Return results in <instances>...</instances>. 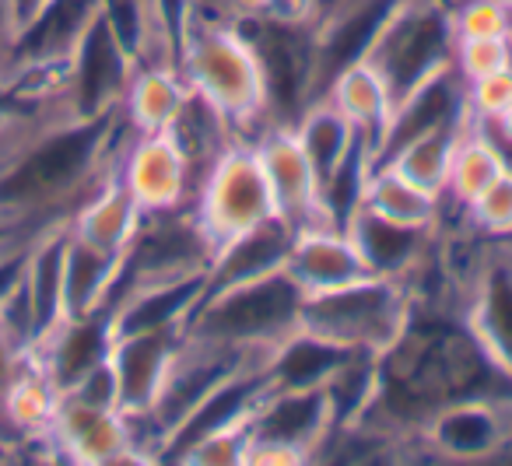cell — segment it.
<instances>
[{
    "instance_id": "1",
    "label": "cell",
    "mask_w": 512,
    "mask_h": 466,
    "mask_svg": "<svg viewBox=\"0 0 512 466\" xmlns=\"http://www.w3.org/2000/svg\"><path fill=\"white\" fill-rule=\"evenodd\" d=\"M179 74L190 92L207 99L228 123L239 141H256L267 127V88L264 67L253 43L235 22H214L190 15L179 29Z\"/></svg>"
},
{
    "instance_id": "2",
    "label": "cell",
    "mask_w": 512,
    "mask_h": 466,
    "mask_svg": "<svg viewBox=\"0 0 512 466\" xmlns=\"http://www.w3.org/2000/svg\"><path fill=\"white\" fill-rule=\"evenodd\" d=\"M302 298L306 295L288 277V270L207 288L193 316L186 319V337L271 358L274 347L299 330Z\"/></svg>"
},
{
    "instance_id": "3",
    "label": "cell",
    "mask_w": 512,
    "mask_h": 466,
    "mask_svg": "<svg viewBox=\"0 0 512 466\" xmlns=\"http://www.w3.org/2000/svg\"><path fill=\"white\" fill-rule=\"evenodd\" d=\"M414 316V298L407 284L393 277L369 274L355 284L302 298L299 326L344 351H362L383 358L407 333Z\"/></svg>"
},
{
    "instance_id": "4",
    "label": "cell",
    "mask_w": 512,
    "mask_h": 466,
    "mask_svg": "<svg viewBox=\"0 0 512 466\" xmlns=\"http://www.w3.org/2000/svg\"><path fill=\"white\" fill-rule=\"evenodd\" d=\"M190 207L207 239L214 242V249L235 239L239 232H249V228L278 218V204H274L264 162L256 155V144H228L204 172Z\"/></svg>"
},
{
    "instance_id": "5",
    "label": "cell",
    "mask_w": 512,
    "mask_h": 466,
    "mask_svg": "<svg viewBox=\"0 0 512 466\" xmlns=\"http://www.w3.org/2000/svg\"><path fill=\"white\" fill-rule=\"evenodd\" d=\"M449 53L453 29L446 0H397L365 60L383 74L393 102H400L428 74L446 67Z\"/></svg>"
},
{
    "instance_id": "6",
    "label": "cell",
    "mask_w": 512,
    "mask_h": 466,
    "mask_svg": "<svg viewBox=\"0 0 512 466\" xmlns=\"http://www.w3.org/2000/svg\"><path fill=\"white\" fill-rule=\"evenodd\" d=\"M418 449L446 463H484L512 456V389L509 393L456 396L425 421Z\"/></svg>"
},
{
    "instance_id": "7",
    "label": "cell",
    "mask_w": 512,
    "mask_h": 466,
    "mask_svg": "<svg viewBox=\"0 0 512 466\" xmlns=\"http://www.w3.org/2000/svg\"><path fill=\"white\" fill-rule=\"evenodd\" d=\"M46 449L81 466L144 463L127 410L95 407V403H85L71 393H60L57 414L46 431Z\"/></svg>"
},
{
    "instance_id": "8",
    "label": "cell",
    "mask_w": 512,
    "mask_h": 466,
    "mask_svg": "<svg viewBox=\"0 0 512 466\" xmlns=\"http://www.w3.org/2000/svg\"><path fill=\"white\" fill-rule=\"evenodd\" d=\"M116 179L130 190L144 214L190 207L197 193V176L169 130L158 134H130L116 158Z\"/></svg>"
},
{
    "instance_id": "9",
    "label": "cell",
    "mask_w": 512,
    "mask_h": 466,
    "mask_svg": "<svg viewBox=\"0 0 512 466\" xmlns=\"http://www.w3.org/2000/svg\"><path fill=\"white\" fill-rule=\"evenodd\" d=\"M463 323L491 365L512 382V239H488V253L463 295Z\"/></svg>"
},
{
    "instance_id": "10",
    "label": "cell",
    "mask_w": 512,
    "mask_h": 466,
    "mask_svg": "<svg viewBox=\"0 0 512 466\" xmlns=\"http://www.w3.org/2000/svg\"><path fill=\"white\" fill-rule=\"evenodd\" d=\"M253 144H256L260 162H264L267 183H271L274 204H278V218L288 221L295 232H302V228L334 225L327 207H323L320 176H316L309 155L302 151L295 130L292 127H267Z\"/></svg>"
},
{
    "instance_id": "11",
    "label": "cell",
    "mask_w": 512,
    "mask_h": 466,
    "mask_svg": "<svg viewBox=\"0 0 512 466\" xmlns=\"http://www.w3.org/2000/svg\"><path fill=\"white\" fill-rule=\"evenodd\" d=\"M249 442H278L288 449H299L309 463L320 459L334 431V414L323 389H271L256 400L253 414L246 421Z\"/></svg>"
},
{
    "instance_id": "12",
    "label": "cell",
    "mask_w": 512,
    "mask_h": 466,
    "mask_svg": "<svg viewBox=\"0 0 512 466\" xmlns=\"http://www.w3.org/2000/svg\"><path fill=\"white\" fill-rule=\"evenodd\" d=\"M467 85L460 81V74L453 71V64L439 67L435 74H428L421 85H414L400 102H393V113L386 120L383 134H379L376 148H372V165L386 162L397 148H404L407 141L428 134L435 127H453V123H470L467 116Z\"/></svg>"
},
{
    "instance_id": "13",
    "label": "cell",
    "mask_w": 512,
    "mask_h": 466,
    "mask_svg": "<svg viewBox=\"0 0 512 466\" xmlns=\"http://www.w3.org/2000/svg\"><path fill=\"white\" fill-rule=\"evenodd\" d=\"M186 326H162V330H137V333H116L109 347V365L120 389V410L141 414L151 407L183 344Z\"/></svg>"
},
{
    "instance_id": "14",
    "label": "cell",
    "mask_w": 512,
    "mask_h": 466,
    "mask_svg": "<svg viewBox=\"0 0 512 466\" xmlns=\"http://www.w3.org/2000/svg\"><path fill=\"white\" fill-rule=\"evenodd\" d=\"M285 270L302 288V295L334 291L372 274L362 249H358V242L351 239V232L337 225H320V228H302V232H295Z\"/></svg>"
},
{
    "instance_id": "15",
    "label": "cell",
    "mask_w": 512,
    "mask_h": 466,
    "mask_svg": "<svg viewBox=\"0 0 512 466\" xmlns=\"http://www.w3.org/2000/svg\"><path fill=\"white\" fill-rule=\"evenodd\" d=\"M344 228L358 242L372 274L393 277L400 284H411L432 263L435 235H439V228L435 232H428V228H400L393 221L369 214L365 207H355V214H351Z\"/></svg>"
},
{
    "instance_id": "16",
    "label": "cell",
    "mask_w": 512,
    "mask_h": 466,
    "mask_svg": "<svg viewBox=\"0 0 512 466\" xmlns=\"http://www.w3.org/2000/svg\"><path fill=\"white\" fill-rule=\"evenodd\" d=\"M292 239L295 228L281 218H271L221 242L211 256V267H207V288H225V284L253 281V277L285 270Z\"/></svg>"
},
{
    "instance_id": "17",
    "label": "cell",
    "mask_w": 512,
    "mask_h": 466,
    "mask_svg": "<svg viewBox=\"0 0 512 466\" xmlns=\"http://www.w3.org/2000/svg\"><path fill=\"white\" fill-rule=\"evenodd\" d=\"M141 221H144L141 204L130 197V190L113 172L106 183L95 186V190L74 207V214L67 218V232H71L74 239L88 242V246L123 256L130 249V242H134Z\"/></svg>"
},
{
    "instance_id": "18",
    "label": "cell",
    "mask_w": 512,
    "mask_h": 466,
    "mask_svg": "<svg viewBox=\"0 0 512 466\" xmlns=\"http://www.w3.org/2000/svg\"><path fill=\"white\" fill-rule=\"evenodd\" d=\"M292 130L299 137L302 151L309 155V162H313L320 186H327L355 158H369V144L358 134V127L323 95L302 109V116L292 123Z\"/></svg>"
},
{
    "instance_id": "19",
    "label": "cell",
    "mask_w": 512,
    "mask_h": 466,
    "mask_svg": "<svg viewBox=\"0 0 512 466\" xmlns=\"http://www.w3.org/2000/svg\"><path fill=\"white\" fill-rule=\"evenodd\" d=\"M358 207H365L369 214L393 221L400 228H428V232H435L442 225V193L425 190V186L407 179L393 165H372L362 183Z\"/></svg>"
},
{
    "instance_id": "20",
    "label": "cell",
    "mask_w": 512,
    "mask_h": 466,
    "mask_svg": "<svg viewBox=\"0 0 512 466\" xmlns=\"http://www.w3.org/2000/svg\"><path fill=\"white\" fill-rule=\"evenodd\" d=\"M186 99H190V85L179 67H134L123 88L120 116L134 134H158V130H172Z\"/></svg>"
},
{
    "instance_id": "21",
    "label": "cell",
    "mask_w": 512,
    "mask_h": 466,
    "mask_svg": "<svg viewBox=\"0 0 512 466\" xmlns=\"http://www.w3.org/2000/svg\"><path fill=\"white\" fill-rule=\"evenodd\" d=\"M123 256L95 249L67 232L64 246V316H92L113 305Z\"/></svg>"
},
{
    "instance_id": "22",
    "label": "cell",
    "mask_w": 512,
    "mask_h": 466,
    "mask_svg": "<svg viewBox=\"0 0 512 466\" xmlns=\"http://www.w3.org/2000/svg\"><path fill=\"white\" fill-rule=\"evenodd\" d=\"M57 403L60 386L43 368V361L29 354L22 372L11 379L8 393L0 396V428L25 438V442L46 445V431H50L53 414H57Z\"/></svg>"
},
{
    "instance_id": "23",
    "label": "cell",
    "mask_w": 512,
    "mask_h": 466,
    "mask_svg": "<svg viewBox=\"0 0 512 466\" xmlns=\"http://www.w3.org/2000/svg\"><path fill=\"white\" fill-rule=\"evenodd\" d=\"M323 99H330L351 123L358 127V134L369 144V158L376 148L379 134H383L386 120L393 113V95L390 85L383 81V74L369 64V60H355L341 74H334V81L327 85Z\"/></svg>"
},
{
    "instance_id": "24",
    "label": "cell",
    "mask_w": 512,
    "mask_h": 466,
    "mask_svg": "<svg viewBox=\"0 0 512 466\" xmlns=\"http://www.w3.org/2000/svg\"><path fill=\"white\" fill-rule=\"evenodd\" d=\"M351 351L330 344V340L316 337L309 330H295L274 347L271 361H267V386L271 389H323V382L337 372Z\"/></svg>"
},
{
    "instance_id": "25",
    "label": "cell",
    "mask_w": 512,
    "mask_h": 466,
    "mask_svg": "<svg viewBox=\"0 0 512 466\" xmlns=\"http://www.w3.org/2000/svg\"><path fill=\"white\" fill-rule=\"evenodd\" d=\"M467 127H470V123H453V127L428 130V134L407 141L404 148H397L390 158H386V162H379V165H393V169L404 172V176L414 179L418 186L442 193V190H446L449 165H453L456 144H460V137L467 134Z\"/></svg>"
},
{
    "instance_id": "26",
    "label": "cell",
    "mask_w": 512,
    "mask_h": 466,
    "mask_svg": "<svg viewBox=\"0 0 512 466\" xmlns=\"http://www.w3.org/2000/svg\"><path fill=\"white\" fill-rule=\"evenodd\" d=\"M498 176H502V162H498V155L491 151V144L484 141V137L474 130V123H470L467 134H463L460 144H456L446 190H442V204L456 207V211L463 214L491 183H495Z\"/></svg>"
},
{
    "instance_id": "27",
    "label": "cell",
    "mask_w": 512,
    "mask_h": 466,
    "mask_svg": "<svg viewBox=\"0 0 512 466\" xmlns=\"http://www.w3.org/2000/svg\"><path fill=\"white\" fill-rule=\"evenodd\" d=\"M449 29L456 39H512V11L498 0H453Z\"/></svg>"
},
{
    "instance_id": "28",
    "label": "cell",
    "mask_w": 512,
    "mask_h": 466,
    "mask_svg": "<svg viewBox=\"0 0 512 466\" xmlns=\"http://www.w3.org/2000/svg\"><path fill=\"white\" fill-rule=\"evenodd\" d=\"M467 225L474 228L481 239L505 242L512 239V176L502 172L474 204L463 211Z\"/></svg>"
},
{
    "instance_id": "29",
    "label": "cell",
    "mask_w": 512,
    "mask_h": 466,
    "mask_svg": "<svg viewBox=\"0 0 512 466\" xmlns=\"http://www.w3.org/2000/svg\"><path fill=\"white\" fill-rule=\"evenodd\" d=\"M249 428L246 424H228V428L207 431L204 438L190 445L176 463L186 466H246Z\"/></svg>"
},
{
    "instance_id": "30",
    "label": "cell",
    "mask_w": 512,
    "mask_h": 466,
    "mask_svg": "<svg viewBox=\"0 0 512 466\" xmlns=\"http://www.w3.org/2000/svg\"><path fill=\"white\" fill-rule=\"evenodd\" d=\"M449 64L460 74V81H477L484 74H495L512 67V39H456Z\"/></svg>"
},
{
    "instance_id": "31",
    "label": "cell",
    "mask_w": 512,
    "mask_h": 466,
    "mask_svg": "<svg viewBox=\"0 0 512 466\" xmlns=\"http://www.w3.org/2000/svg\"><path fill=\"white\" fill-rule=\"evenodd\" d=\"M467 116L470 123L502 120V113L512 106V67H502L495 74H484L477 81H467Z\"/></svg>"
},
{
    "instance_id": "32",
    "label": "cell",
    "mask_w": 512,
    "mask_h": 466,
    "mask_svg": "<svg viewBox=\"0 0 512 466\" xmlns=\"http://www.w3.org/2000/svg\"><path fill=\"white\" fill-rule=\"evenodd\" d=\"M29 354H32V347L25 344V340L18 337L4 319H0V396L8 393L11 379L22 372V365L29 361Z\"/></svg>"
},
{
    "instance_id": "33",
    "label": "cell",
    "mask_w": 512,
    "mask_h": 466,
    "mask_svg": "<svg viewBox=\"0 0 512 466\" xmlns=\"http://www.w3.org/2000/svg\"><path fill=\"white\" fill-rule=\"evenodd\" d=\"M15 43H18V18L8 8V0H0V81L8 78L15 67Z\"/></svg>"
},
{
    "instance_id": "34",
    "label": "cell",
    "mask_w": 512,
    "mask_h": 466,
    "mask_svg": "<svg viewBox=\"0 0 512 466\" xmlns=\"http://www.w3.org/2000/svg\"><path fill=\"white\" fill-rule=\"evenodd\" d=\"M474 130L484 137V141L491 144V151H495V155H498V162H502V172H509V176H512V137L505 134V130L498 127L495 120L474 123Z\"/></svg>"
},
{
    "instance_id": "35",
    "label": "cell",
    "mask_w": 512,
    "mask_h": 466,
    "mask_svg": "<svg viewBox=\"0 0 512 466\" xmlns=\"http://www.w3.org/2000/svg\"><path fill=\"white\" fill-rule=\"evenodd\" d=\"M43 4H46V0H8V8L15 11V18H18V29H22V25L29 22V18L36 15Z\"/></svg>"
},
{
    "instance_id": "36",
    "label": "cell",
    "mask_w": 512,
    "mask_h": 466,
    "mask_svg": "<svg viewBox=\"0 0 512 466\" xmlns=\"http://www.w3.org/2000/svg\"><path fill=\"white\" fill-rule=\"evenodd\" d=\"M11 239H32V235L15 232V228H8V225H4V221H0V246H4V242H11Z\"/></svg>"
},
{
    "instance_id": "37",
    "label": "cell",
    "mask_w": 512,
    "mask_h": 466,
    "mask_svg": "<svg viewBox=\"0 0 512 466\" xmlns=\"http://www.w3.org/2000/svg\"><path fill=\"white\" fill-rule=\"evenodd\" d=\"M495 123H498V127H502V130H505V134L512 137V106L505 109V113H502V120H495Z\"/></svg>"
},
{
    "instance_id": "38",
    "label": "cell",
    "mask_w": 512,
    "mask_h": 466,
    "mask_svg": "<svg viewBox=\"0 0 512 466\" xmlns=\"http://www.w3.org/2000/svg\"><path fill=\"white\" fill-rule=\"evenodd\" d=\"M498 4H502V8H509V11H512V0H498Z\"/></svg>"
}]
</instances>
